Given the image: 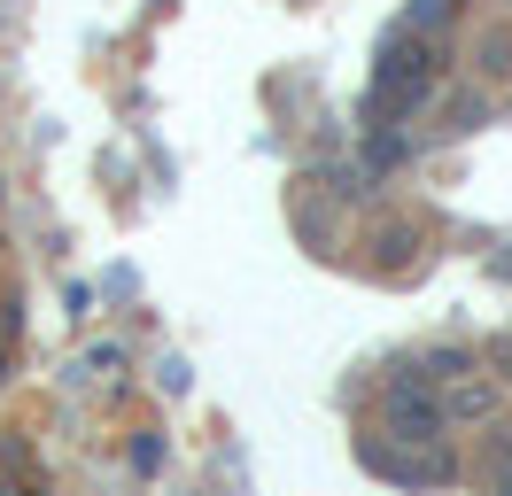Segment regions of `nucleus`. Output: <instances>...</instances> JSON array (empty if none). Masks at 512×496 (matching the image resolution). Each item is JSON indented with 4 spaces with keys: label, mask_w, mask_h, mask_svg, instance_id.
<instances>
[{
    "label": "nucleus",
    "mask_w": 512,
    "mask_h": 496,
    "mask_svg": "<svg viewBox=\"0 0 512 496\" xmlns=\"http://www.w3.org/2000/svg\"><path fill=\"white\" fill-rule=\"evenodd\" d=\"M443 78V47L427 31H388L381 39V62H373V86H365V132H396L404 117L427 109V93Z\"/></svg>",
    "instance_id": "f257e3e1"
},
{
    "label": "nucleus",
    "mask_w": 512,
    "mask_h": 496,
    "mask_svg": "<svg viewBox=\"0 0 512 496\" xmlns=\"http://www.w3.org/2000/svg\"><path fill=\"white\" fill-rule=\"evenodd\" d=\"M388 434H404V442L443 434V411H435V396H427V380H412V388H396V396H388Z\"/></svg>",
    "instance_id": "f03ea898"
},
{
    "label": "nucleus",
    "mask_w": 512,
    "mask_h": 496,
    "mask_svg": "<svg viewBox=\"0 0 512 496\" xmlns=\"http://www.w3.org/2000/svg\"><path fill=\"white\" fill-rule=\"evenodd\" d=\"M450 16H458V0H412V8H404V31H443Z\"/></svg>",
    "instance_id": "7ed1b4c3"
},
{
    "label": "nucleus",
    "mask_w": 512,
    "mask_h": 496,
    "mask_svg": "<svg viewBox=\"0 0 512 496\" xmlns=\"http://www.w3.org/2000/svg\"><path fill=\"white\" fill-rule=\"evenodd\" d=\"M481 70H489V78H505V70H512V31L481 39Z\"/></svg>",
    "instance_id": "20e7f679"
},
{
    "label": "nucleus",
    "mask_w": 512,
    "mask_h": 496,
    "mask_svg": "<svg viewBox=\"0 0 512 496\" xmlns=\"http://www.w3.org/2000/svg\"><path fill=\"white\" fill-rule=\"evenodd\" d=\"M450 411H458V419H481V411H489V388H458V403H450Z\"/></svg>",
    "instance_id": "39448f33"
},
{
    "label": "nucleus",
    "mask_w": 512,
    "mask_h": 496,
    "mask_svg": "<svg viewBox=\"0 0 512 496\" xmlns=\"http://www.w3.org/2000/svg\"><path fill=\"white\" fill-rule=\"evenodd\" d=\"M497 272H505V279H512V256H497Z\"/></svg>",
    "instance_id": "423d86ee"
}]
</instances>
